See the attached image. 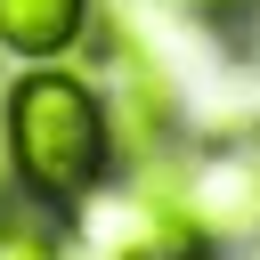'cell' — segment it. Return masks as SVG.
Wrapping results in <instances>:
<instances>
[{
	"mask_svg": "<svg viewBox=\"0 0 260 260\" xmlns=\"http://www.w3.org/2000/svg\"><path fill=\"white\" fill-rule=\"evenodd\" d=\"M171 8H187V16H211V24H236V16H252L260 0H171Z\"/></svg>",
	"mask_w": 260,
	"mask_h": 260,
	"instance_id": "obj_7",
	"label": "cell"
},
{
	"mask_svg": "<svg viewBox=\"0 0 260 260\" xmlns=\"http://www.w3.org/2000/svg\"><path fill=\"white\" fill-rule=\"evenodd\" d=\"M98 73H106V122H114V154L130 162H154L171 138H179V81L162 73V57L138 41V24L114 8L106 32H98Z\"/></svg>",
	"mask_w": 260,
	"mask_h": 260,
	"instance_id": "obj_2",
	"label": "cell"
},
{
	"mask_svg": "<svg viewBox=\"0 0 260 260\" xmlns=\"http://www.w3.org/2000/svg\"><path fill=\"white\" fill-rule=\"evenodd\" d=\"M0 138H8V179L24 187V203L49 211H81L106 179H114V122L98 81L65 73L57 57L16 73L8 106H0Z\"/></svg>",
	"mask_w": 260,
	"mask_h": 260,
	"instance_id": "obj_1",
	"label": "cell"
},
{
	"mask_svg": "<svg viewBox=\"0 0 260 260\" xmlns=\"http://www.w3.org/2000/svg\"><path fill=\"white\" fill-rule=\"evenodd\" d=\"M0 260H65L57 211H49V203H24V211H8V228H0Z\"/></svg>",
	"mask_w": 260,
	"mask_h": 260,
	"instance_id": "obj_6",
	"label": "cell"
},
{
	"mask_svg": "<svg viewBox=\"0 0 260 260\" xmlns=\"http://www.w3.org/2000/svg\"><path fill=\"white\" fill-rule=\"evenodd\" d=\"M211 244L228 236H252L260 228V138H211V146H187L179 162H138Z\"/></svg>",
	"mask_w": 260,
	"mask_h": 260,
	"instance_id": "obj_3",
	"label": "cell"
},
{
	"mask_svg": "<svg viewBox=\"0 0 260 260\" xmlns=\"http://www.w3.org/2000/svg\"><path fill=\"white\" fill-rule=\"evenodd\" d=\"M219 244L138 171L130 179V211H122V228H114V260H211Z\"/></svg>",
	"mask_w": 260,
	"mask_h": 260,
	"instance_id": "obj_4",
	"label": "cell"
},
{
	"mask_svg": "<svg viewBox=\"0 0 260 260\" xmlns=\"http://www.w3.org/2000/svg\"><path fill=\"white\" fill-rule=\"evenodd\" d=\"M89 24V0H0V49L24 57V65H49L81 41Z\"/></svg>",
	"mask_w": 260,
	"mask_h": 260,
	"instance_id": "obj_5",
	"label": "cell"
}]
</instances>
